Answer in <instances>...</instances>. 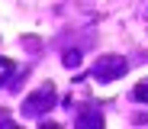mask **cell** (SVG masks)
<instances>
[{
  "label": "cell",
  "instance_id": "obj_3",
  "mask_svg": "<svg viewBox=\"0 0 148 129\" xmlns=\"http://www.w3.org/2000/svg\"><path fill=\"white\" fill-rule=\"evenodd\" d=\"M132 97H135V100H142V103H148V81H142V84H135V90H132Z\"/></svg>",
  "mask_w": 148,
  "mask_h": 129
},
{
  "label": "cell",
  "instance_id": "obj_5",
  "mask_svg": "<svg viewBox=\"0 0 148 129\" xmlns=\"http://www.w3.org/2000/svg\"><path fill=\"white\" fill-rule=\"evenodd\" d=\"M64 65H68V68H77V65H81V52H68V55H64Z\"/></svg>",
  "mask_w": 148,
  "mask_h": 129
},
{
  "label": "cell",
  "instance_id": "obj_6",
  "mask_svg": "<svg viewBox=\"0 0 148 129\" xmlns=\"http://www.w3.org/2000/svg\"><path fill=\"white\" fill-rule=\"evenodd\" d=\"M7 65H10V58H0V68H7Z\"/></svg>",
  "mask_w": 148,
  "mask_h": 129
},
{
  "label": "cell",
  "instance_id": "obj_1",
  "mask_svg": "<svg viewBox=\"0 0 148 129\" xmlns=\"http://www.w3.org/2000/svg\"><path fill=\"white\" fill-rule=\"evenodd\" d=\"M55 107V87L52 84H45L39 90H32L26 100H23V113L26 116H39V113H48Z\"/></svg>",
  "mask_w": 148,
  "mask_h": 129
},
{
  "label": "cell",
  "instance_id": "obj_2",
  "mask_svg": "<svg viewBox=\"0 0 148 129\" xmlns=\"http://www.w3.org/2000/svg\"><path fill=\"white\" fill-rule=\"evenodd\" d=\"M126 58H119V55H103L100 61H97V68H93V77H97V81H116V77H122V74H126Z\"/></svg>",
  "mask_w": 148,
  "mask_h": 129
},
{
  "label": "cell",
  "instance_id": "obj_4",
  "mask_svg": "<svg viewBox=\"0 0 148 129\" xmlns=\"http://www.w3.org/2000/svg\"><path fill=\"white\" fill-rule=\"evenodd\" d=\"M77 126H103V119H100V116H93V113H87L84 119H77Z\"/></svg>",
  "mask_w": 148,
  "mask_h": 129
}]
</instances>
